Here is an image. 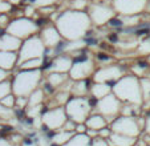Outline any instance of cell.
<instances>
[{"mask_svg":"<svg viewBox=\"0 0 150 146\" xmlns=\"http://www.w3.org/2000/svg\"><path fill=\"white\" fill-rule=\"evenodd\" d=\"M53 24L64 41L86 39L91 28L93 27L86 11H76L69 8L60 12Z\"/></svg>","mask_w":150,"mask_h":146,"instance_id":"6da1fadb","label":"cell"},{"mask_svg":"<svg viewBox=\"0 0 150 146\" xmlns=\"http://www.w3.org/2000/svg\"><path fill=\"white\" fill-rule=\"evenodd\" d=\"M112 93L122 104H133L142 106V90L139 79L132 73H126L112 85Z\"/></svg>","mask_w":150,"mask_h":146,"instance_id":"7a4b0ae2","label":"cell"},{"mask_svg":"<svg viewBox=\"0 0 150 146\" xmlns=\"http://www.w3.org/2000/svg\"><path fill=\"white\" fill-rule=\"evenodd\" d=\"M44 79L42 69L33 70H23L17 69L16 72H12L11 74V88L12 93L16 97H28L35 89L41 85Z\"/></svg>","mask_w":150,"mask_h":146,"instance_id":"3957f363","label":"cell"},{"mask_svg":"<svg viewBox=\"0 0 150 146\" xmlns=\"http://www.w3.org/2000/svg\"><path fill=\"white\" fill-rule=\"evenodd\" d=\"M96 101L91 96L88 97H74L71 96L67 104L64 105V110L69 120L74 121L76 124H84L85 120L93 112V102Z\"/></svg>","mask_w":150,"mask_h":146,"instance_id":"277c9868","label":"cell"},{"mask_svg":"<svg viewBox=\"0 0 150 146\" xmlns=\"http://www.w3.org/2000/svg\"><path fill=\"white\" fill-rule=\"evenodd\" d=\"M97 68L94 56L85 53H77L73 56V64L68 72V76L72 81L91 79Z\"/></svg>","mask_w":150,"mask_h":146,"instance_id":"5b68a950","label":"cell"},{"mask_svg":"<svg viewBox=\"0 0 150 146\" xmlns=\"http://www.w3.org/2000/svg\"><path fill=\"white\" fill-rule=\"evenodd\" d=\"M86 13L92 21V26L101 28L108 26V23L116 16L112 3H108V0H91Z\"/></svg>","mask_w":150,"mask_h":146,"instance_id":"8992f818","label":"cell"},{"mask_svg":"<svg viewBox=\"0 0 150 146\" xmlns=\"http://www.w3.org/2000/svg\"><path fill=\"white\" fill-rule=\"evenodd\" d=\"M110 129L113 133L129 135V137H139L145 126L144 117H133V116H118L116 120L112 122Z\"/></svg>","mask_w":150,"mask_h":146,"instance_id":"52a82bcc","label":"cell"},{"mask_svg":"<svg viewBox=\"0 0 150 146\" xmlns=\"http://www.w3.org/2000/svg\"><path fill=\"white\" fill-rule=\"evenodd\" d=\"M40 31V26L39 23L35 19H31V17H13L11 20V23L8 24V27L6 28V32L12 36L20 39L21 41L28 37L33 36V35H37Z\"/></svg>","mask_w":150,"mask_h":146,"instance_id":"ba28073f","label":"cell"},{"mask_svg":"<svg viewBox=\"0 0 150 146\" xmlns=\"http://www.w3.org/2000/svg\"><path fill=\"white\" fill-rule=\"evenodd\" d=\"M45 51L47 48L44 47L39 35H33V36L21 41V45H20L19 51H17V64L25 61V60L44 57L45 56Z\"/></svg>","mask_w":150,"mask_h":146,"instance_id":"9c48e42d","label":"cell"},{"mask_svg":"<svg viewBox=\"0 0 150 146\" xmlns=\"http://www.w3.org/2000/svg\"><path fill=\"white\" fill-rule=\"evenodd\" d=\"M121 106H122V102L117 99L113 93H109V94H106L102 99L96 100L94 106H93V112L104 116L108 125H110L120 116Z\"/></svg>","mask_w":150,"mask_h":146,"instance_id":"30bf717a","label":"cell"},{"mask_svg":"<svg viewBox=\"0 0 150 146\" xmlns=\"http://www.w3.org/2000/svg\"><path fill=\"white\" fill-rule=\"evenodd\" d=\"M116 15L118 16H134L147 13L150 0H112Z\"/></svg>","mask_w":150,"mask_h":146,"instance_id":"8fae6325","label":"cell"},{"mask_svg":"<svg viewBox=\"0 0 150 146\" xmlns=\"http://www.w3.org/2000/svg\"><path fill=\"white\" fill-rule=\"evenodd\" d=\"M68 120L67 113L64 110V106H56V108H44L40 121H41V128L45 130L56 132L62 128Z\"/></svg>","mask_w":150,"mask_h":146,"instance_id":"7c38bea8","label":"cell"},{"mask_svg":"<svg viewBox=\"0 0 150 146\" xmlns=\"http://www.w3.org/2000/svg\"><path fill=\"white\" fill-rule=\"evenodd\" d=\"M124 74H126V69L122 65L113 62V64L97 67L91 79H92V81L106 82V84L113 85V82H116L118 79H121Z\"/></svg>","mask_w":150,"mask_h":146,"instance_id":"4fadbf2b","label":"cell"},{"mask_svg":"<svg viewBox=\"0 0 150 146\" xmlns=\"http://www.w3.org/2000/svg\"><path fill=\"white\" fill-rule=\"evenodd\" d=\"M37 35L41 39L42 44H44V47L47 49H56L64 41L53 23H48L44 27H40V31Z\"/></svg>","mask_w":150,"mask_h":146,"instance_id":"5bb4252c","label":"cell"},{"mask_svg":"<svg viewBox=\"0 0 150 146\" xmlns=\"http://www.w3.org/2000/svg\"><path fill=\"white\" fill-rule=\"evenodd\" d=\"M73 64V56L68 53H59L45 64L47 67L42 68V72H59V73H68Z\"/></svg>","mask_w":150,"mask_h":146,"instance_id":"9a60e30c","label":"cell"},{"mask_svg":"<svg viewBox=\"0 0 150 146\" xmlns=\"http://www.w3.org/2000/svg\"><path fill=\"white\" fill-rule=\"evenodd\" d=\"M44 81L52 88V89L57 90L60 88L65 86L71 79H69L68 73H59V72H47L44 73Z\"/></svg>","mask_w":150,"mask_h":146,"instance_id":"2e32d148","label":"cell"},{"mask_svg":"<svg viewBox=\"0 0 150 146\" xmlns=\"http://www.w3.org/2000/svg\"><path fill=\"white\" fill-rule=\"evenodd\" d=\"M91 84H92V79L72 81L71 88H69V93H71V96H74V97H88Z\"/></svg>","mask_w":150,"mask_h":146,"instance_id":"e0dca14e","label":"cell"},{"mask_svg":"<svg viewBox=\"0 0 150 146\" xmlns=\"http://www.w3.org/2000/svg\"><path fill=\"white\" fill-rule=\"evenodd\" d=\"M17 65V52L0 51V68L7 72H13Z\"/></svg>","mask_w":150,"mask_h":146,"instance_id":"ac0fdd59","label":"cell"},{"mask_svg":"<svg viewBox=\"0 0 150 146\" xmlns=\"http://www.w3.org/2000/svg\"><path fill=\"white\" fill-rule=\"evenodd\" d=\"M20 45H21V40L17 39V37L12 36V35L7 33V32L0 35V51L17 52Z\"/></svg>","mask_w":150,"mask_h":146,"instance_id":"d6986e66","label":"cell"},{"mask_svg":"<svg viewBox=\"0 0 150 146\" xmlns=\"http://www.w3.org/2000/svg\"><path fill=\"white\" fill-rule=\"evenodd\" d=\"M112 93V85L106 84V82H96L92 81L91 89H89V96L94 100H100L105 97L106 94Z\"/></svg>","mask_w":150,"mask_h":146,"instance_id":"ffe728a7","label":"cell"},{"mask_svg":"<svg viewBox=\"0 0 150 146\" xmlns=\"http://www.w3.org/2000/svg\"><path fill=\"white\" fill-rule=\"evenodd\" d=\"M84 124H85V126H86V129H93V130H97V132H98L100 129H102V128L108 126V122H106L104 116L98 114V113H96V112H92L91 114H89V117L85 120Z\"/></svg>","mask_w":150,"mask_h":146,"instance_id":"44dd1931","label":"cell"},{"mask_svg":"<svg viewBox=\"0 0 150 146\" xmlns=\"http://www.w3.org/2000/svg\"><path fill=\"white\" fill-rule=\"evenodd\" d=\"M136 140L137 138L134 137H129V135L118 134V133H113V132H112L110 137L108 138L110 146H134Z\"/></svg>","mask_w":150,"mask_h":146,"instance_id":"7402d4cb","label":"cell"},{"mask_svg":"<svg viewBox=\"0 0 150 146\" xmlns=\"http://www.w3.org/2000/svg\"><path fill=\"white\" fill-rule=\"evenodd\" d=\"M92 138L86 133H74L62 146H91Z\"/></svg>","mask_w":150,"mask_h":146,"instance_id":"603a6c76","label":"cell"},{"mask_svg":"<svg viewBox=\"0 0 150 146\" xmlns=\"http://www.w3.org/2000/svg\"><path fill=\"white\" fill-rule=\"evenodd\" d=\"M45 57H39V59H31L25 60V61L17 64L16 69H23V70H33V69H42L45 65Z\"/></svg>","mask_w":150,"mask_h":146,"instance_id":"cb8c5ba5","label":"cell"},{"mask_svg":"<svg viewBox=\"0 0 150 146\" xmlns=\"http://www.w3.org/2000/svg\"><path fill=\"white\" fill-rule=\"evenodd\" d=\"M44 102H45V92H44V89L41 86H39L28 96V106L27 108L44 105Z\"/></svg>","mask_w":150,"mask_h":146,"instance_id":"d4e9b609","label":"cell"},{"mask_svg":"<svg viewBox=\"0 0 150 146\" xmlns=\"http://www.w3.org/2000/svg\"><path fill=\"white\" fill-rule=\"evenodd\" d=\"M74 133L72 132H67V130H56V132H53V135L51 137V142L52 145H56V146H62L65 142H68L69 138L73 135Z\"/></svg>","mask_w":150,"mask_h":146,"instance_id":"484cf974","label":"cell"},{"mask_svg":"<svg viewBox=\"0 0 150 146\" xmlns=\"http://www.w3.org/2000/svg\"><path fill=\"white\" fill-rule=\"evenodd\" d=\"M16 117V110L11 108H6L4 105L0 104V121L1 122H11Z\"/></svg>","mask_w":150,"mask_h":146,"instance_id":"4316f807","label":"cell"},{"mask_svg":"<svg viewBox=\"0 0 150 146\" xmlns=\"http://www.w3.org/2000/svg\"><path fill=\"white\" fill-rule=\"evenodd\" d=\"M136 52L138 56H150V36L139 40L138 45L136 48Z\"/></svg>","mask_w":150,"mask_h":146,"instance_id":"83f0119b","label":"cell"},{"mask_svg":"<svg viewBox=\"0 0 150 146\" xmlns=\"http://www.w3.org/2000/svg\"><path fill=\"white\" fill-rule=\"evenodd\" d=\"M139 84H141V90H142V99H144V101H149L150 100V76L141 77L139 79Z\"/></svg>","mask_w":150,"mask_h":146,"instance_id":"f1b7e54d","label":"cell"},{"mask_svg":"<svg viewBox=\"0 0 150 146\" xmlns=\"http://www.w3.org/2000/svg\"><path fill=\"white\" fill-rule=\"evenodd\" d=\"M91 0H68V8L76 11H86Z\"/></svg>","mask_w":150,"mask_h":146,"instance_id":"f546056e","label":"cell"},{"mask_svg":"<svg viewBox=\"0 0 150 146\" xmlns=\"http://www.w3.org/2000/svg\"><path fill=\"white\" fill-rule=\"evenodd\" d=\"M60 1H61V0H24L25 4H32V6H35L36 8L47 7V6H56Z\"/></svg>","mask_w":150,"mask_h":146,"instance_id":"4dcf8cb0","label":"cell"},{"mask_svg":"<svg viewBox=\"0 0 150 146\" xmlns=\"http://www.w3.org/2000/svg\"><path fill=\"white\" fill-rule=\"evenodd\" d=\"M0 104L4 105L6 108H11V109H15V104H16V96L13 93H9V94L4 96L3 99L0 100Z\"/></svg>","mask_w":150,"mask_h":146,"instance_id":"1f68e13d","label":"cell"},{"mask_svg":"<svg viewBox=\"0 0 150 146\" xmlns=\"http://www.w3.org/2000/svg\"><path fill=\"white\" fill-rule=\"evenodd\" d=\"M11 92H12V88H11V79L0 82V100L3 99L4 96L9 94Z\"/></svg>","mask_w":150,"mask_h":146,"instance_id":"d6a6232c","label":"cell"},{"mask_svg":"<svg viewBox=\"0 0 150 146\" xmlns=\"http://www.w3.org/2000/svg\"><path fill=\"white\" fill-rule=\"evenodd\" d=\"M15 7L9 3L8 0H0V13H9L12 15V11Z\"/></svg>","mask_w":150,"mask_h":146,"instance_id":"836d02e7","label":"cell"},{"mask_svg":"<svg viewBox=\"0 0 150 146\" xmlns=\"http://www.w3.org/2000/svg\"><path fill=\"white\" fill-rule=\"evenodd\" d=\"M28 106V97H16V104H15V109L17 110H25Z\"/></svg>","mask_w":150,"mask_h":146,"instance_id":"e575fe53","label":"cell"},{"mask_svg":"<svg viewBox=\"0 0 150 146\" xmlns=\"http://www.w3.org/2000/svg\"><path fill=\"white\" fill-rule=\"evenodd\" d=\"M12 17L9 13H0V28L6 29L8 27V24L11 23Z\"/></svg>","mask_w":150,"mask_h":146,"instance_id":"d590c367","label":"cell"},{"mask_svg":"<svg viewBox=\"0 0 150 146\" xmlns=\"http://www.w3.org/2000/svg\"><path fill=\"white\" fill-rule=\"evenodd\" d=\"M91 146H110L109 145V141L105 140V138H101V137H94L92 138V142H91Z\"/></svg>","mask_w":150,"mask_h":146,"instance_id":"8d00e7d4","label":"cell"},{"mask_svg":"<svg viewBox=\"0 0 150 146\" xmlns=\"http://www.w3.org/2000/svg\"><path fill=\"white\" fill-rule=\"evenodd\" d=\"M20 146H39V143L36 140H32V138H23L20 142Z\"/></svg>","mask_w":150,"mask_h":146,"instance_id":"74e56055","label":"cell"},{"mask_svg":"<svg viewBox=\"0 0 150 146\" xmlns=\"http://www.w3.org/2000/svg\"><path fill=\"white\" fill-rule=\"evenodd\" d=\"M11 74H12V72H7V70L0 68V82L6 81V80H9L11 79Z\"/></svg>","mask_w":150,"mask_h":146,"instance_id":"f35d334b","label":"cell"},{"mask_svg":"<svg viewBox=\"0 0 150 146\" xmlns=\"http://www.w3.org/2000/svg\"><path fill=\"white\" fill-rule=\"evenodd\" d=\"M145 133H149L150 134V114L147 117H145V126H144Z\"/></svg>","mask_w":150,"mask_h":146,"instance_id":"ab89813d","label":"cell"},{"mask_svg":"<svg viewBox=\"0 0 150 146\" xmlns=\"http://www.w3.org/2000/svg\"><path fill=\"white\" fill-rule=\"evenodd\" d=\"M0 146H13V143L4 137H0Z\"/></svg>","mask_w":150,"mask_h":146,"instance_id":"60d3db41","label":"cell"},{"mask_svg":"<svg viewBox=\"0 0 150 146\" xmlns=\"http://www.w3.org/2000/svg\"><path fill=\"white\" fill-rule=\"evenodd\" d=\"M85 132H86L85 124H77L76 125V133H85Z\"/></svg>","mask_w":150,"mask_h":146,"instance_id":"b9f144b4","label":"cell"},{"mask_svg":"<svg viewBox=\"0 0 150 146\" xmlns=\"http://www.w3.org/2000/svg\"><path fill=\"white\" fill-rule=\"evenodd\" d=\"M8 1H9V3H11L13 7H17V6H20V4L24 3V0H8Z\"/></svg>","mask_w":150,"mask_h":146,"instance_id":"7bdbcfd3","label":"cell"},{"mask_svg":"<svg viewBox=\"0 0 150 146\" xmlns=\"http://www.w3.org/2000/svg\"><path fill=\"white\" fill-rule=\"evenodd\" d=\"M109 1H112V0H109Z\"/></svg>","mask_w":150,"mask_h":146,"instance_id":"ee69618b","label":"cell"},{"mask_svg":"<svg viewBox=\"0 0 150 146\" xmlns=\"http://www.w3.org/2000/svg\"><path fill=\"white\" fill-rule=\"evenodd\" d=\"M147 146H150V145H147Z\"/></svg>","mask_w":150,"mask_h":146,"instance_id":"f6af8a7d","label":"cell"}]
</instances>
